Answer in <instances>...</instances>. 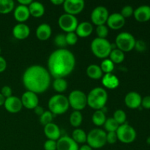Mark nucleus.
I'll list each match as a JSON object with an SVG mask.
<instances>
[{"label":"nucleus","mask_w":150,"mask_h":150,"mask_svg":"<svg viewBox=\"0 0 150 150\" xmlns=\"http://www.w3.org/2000/svg\"><path fill=\"white\" fill-rule=\"evenodd\" d=\"M76 59L73 53L65 48H59L51 54L48 59V72L54 79L67 76L73 72Z\"/></svg>","instance_id":"obj_1"},{"label":"nucleus","mask_w":150,"mask_h":150,"mask_svg":"<svg viewBox=\"0 0 150 150\" xmlns=\"http://www.w3.org/2000/svg\"><path fill=\"white\" fill-rule=\"evenodd\" d=\"M23 83L27 91L40 94L48 89L51 83V75L48 70L41 65H32L23 75Z\"/></svg>","instance_id":"obj_2"},{"label":"nucleus","mask_w":150,"mask_h":150,"mask_svg":"<svg viewBox=\"0 0 150 150\" xmlns=\"http://www.w3.org/2000/svg\"><path fill=\"white\" fill-rule=\"evenodd\" d=\"M86 97L87 105L96 111L103 108L108 100L107 92L105 89L101 87H95L92 89Z\"/></svg>","instance_id":"obj_3"},{"label":"nucleus","mask_w":150,"mask_h":150,"mask_svg":"<svg viewBox=\"0 0 150 150\" xmlns=\"http://www.w3.org/2000/svg\"><path fill=\"white\" fill-rule=\"evenodd\" d=\"M91 50L95 57L105 59L109 57L112 51V45L107 39L96 38L91 43Z\"/></svg>","instance_id":"obj_4"},{"label":"nucleus","mask_w":150,"mask_h":150,"mask_svg":"<svg viewBox=\"0 0 150 150\" xmlns=\"http://www.w3.org/2000/svg\"><path fill=\"white\" fill-rule=\"evenodd\" d=\"M48 108L54 115H61L68 110L69 101L67 98L62 95H55L51 97L48 101Z\"/></svg>","instance_id":"obj_5"},{"label":"nucleus","mask_w":150,"mask_h":150,"mask_svg":"<svg viewBox=\"0 0 150 150\" xmlns=\"http://www.w3.org/2000/svg\"><path fill=\"white\" fill-rule=\"evenodd\" d=\"M86 142L92 149H100L107 143L106 133L102 129H93L86 136Z\"/></svg>","instance_id":"obj_6"},{"label":"nucleus","mask_w":150,"mask_h":150,"mask_svg":"<svg viewBox=\"0 0 150 150\" xmlns=\"http://www.w3.org/2000/svg\"><path fill=\"white\" fill-rule=\"evenodd\" d=\"M136 39L129 32H121L116 38V45L117 48L123 52H129L134 48Z\"/></svg>","instance_id":"obj_7"},{"label":"nucleus","mask_w":150,"mask_h":150,"mask_svg":"<svg viewBox=\"0 0 150 150\" xmlns=\"http://www.w3.org/2000/svg\"><path fill=\"white\" fill-rule=\"evenodd\" d=\"M69 105L75 111H81L87 105V97L86 94L81 90H73L68 97Z\"/></svg>","instance_id":"obj_8"},{"label":"nucleus","mask_w":150,"mask_h":150,"mask_svg":"<svg viewBox=\"0 0 150 150\" xmlns=\"http://www.w3.org/2000/svg\"><path fill=\"white\" fill-rule=\"evenodd\" d=\"M116 133H117L118 140L120 141L122 143H133L136 139V130L132 126L126 123L119 126Z\"/></svg>","instance_id":"obj_9"},{"label":"nucleus","mask_w":150,"mask_h":150,"mask_svg":"<svg viewBox=\"0 0 150 150\" xmlns=\"http://www.w3.org/2000/svg\"><path fill=\"white\" fill-rule=\"evenodd\" d=\"M58 23L59 27L67 33L76 32V29L79 24V21L76 16L67 13L62 14L59 18Z\"/></svg>","instance_id":"obj_10"},{"label":"nucleus","mask_w":150,"mask_h":150,"mask_svg":"<svg viewBox=\"0 0 150 150\" xmlns=\"http://www.w3.org/2000/svg\"><path fill=\"white\" fill-rule=\"evenodd\" d=\"M109 16L108 10L103 6H98L92 10L91 13V20L94 24L97 26L104 25L106 23Z\"/></svg>","instance_id":"obj_11"},{"label":"nucleus","mask_w":150,"mask_h":150,"mask_svg":"<svg viewBox=\"0 0 150 150\" xmlns=\"http://www.w3.org/2000/svg\"><path fill=\"white\" fill-rule=\"evenodd\" d=\"M84 5L83 0H65L63 4V7L66 13L76 16L81 13L84 8Z\"/></svg>","instance_id":"obj_12"},{"label":"nucleus","mask_w":150,"mask_h":150,"mask_svg":"<svg viewBox=\"0 0 150 150\" xmlns=\"http://www.w3.org/2000/svg\"><path fill=\"white\" fill-rule=\"evenodd\" d=\"M23 106L28 109H35L39 105V98L38 95L30 91H26L23 94L21 99Z\"/></svg>","instance_id":"obj_13"},{"label":"nucleus","mask_w":150,"mask_h":150,"mask_svg":"<svg viewBox=\"0 0 150 150\" xmlns=\"http://www.w3.org/2000/svg\"><path fill=\"white\" fill-rule=\"evenodd\" d=\"M78 144L67 136L59 138L57 142V150H79Z\"/></svg>","instance_id":"obj_14"},{"label":"nucleus","mask_w":150,"mask_h":150,"mask_svg":"<svg viewBox=\"0 0 150 150\" xmlns=\"http://www.w3.org/2000/svg\"><path fill=\"white\" fill-rule=\"evenodd\" d=\"M4 105L5 109L11 114L18 113L23 107L20 98L16 96H11L8 98H6Z\"/></svg>","instance_id":"obj_15"},{"label":"nucleus","mask_w":150,"mask_h":150,"mask_svg":"<svg viewBox=\"0 0 150 150\" xmlns=\"http://www.w3.org/2000/svg\"><path fill=\"white\" fill-rule=\"evenodd\" d=\"M106 23L110 29L117 30L124 26L125 23V18L120 13H114L108 16Z\"/></svg>","instance_id":"obj_16"},{"label":"nucleus","mask_w":150,"mask_h":150,"mask_svg":"<svg viewBox=\"0 0 150 150\" xmlns=\"http://www.w3.org/2000/svg\"><path fill=\"white\" fill-rule=\"evenodd\" d=\"M142 98L138 92H130L125 98V103L131 109H136L142 106Z\"/></svg>","instance_id":"obj_17"},{"label":"nucleus","mask_w":150,"mask_h":150,"mask_svg":"<svg viewBox=\"0 0 150 150\" xmlns=\"http://www.w3.org/2000/svg\"><path fill=\"white\" fill-rule=\"evenodd\" d=\"M44 133L49 140L58 141L61 136V131L57 125L54 123H49L44 126Z\"/></svg>","instance_id":"obj_18"},{"label":"nucleus","mask_w":150,"mask_h":150,"mask_svg":"<svg viewBox=\"0 0 150 150\" xmlns=\"http://www.w3.org/2000/svg\"><path fill=\"white\" fill-rule=\"evenodd\" d=\"M135 19L139 22H146L150 20V6L142 5L133 12Z\"/></svg>","instance_id":"obj_19"},{"label":"nucleus","mask_w":150,"mask_h":150,"mask_svg":"<svg viewBox=\"0 0 150 150\" xmlns=\"http://www.w3.org/2000/svg\"><path fill=\"white\" fill-rule=\"evenodd\" d=\"M30 29L25 23H20L16 24L13 29V35L18 40H24L29 36Z\"/></svg>","instance_id":"obj_20"},{"label":"nucleus","mask_w":150,"mask_h":150,"mask_svg":"<svg viewBox=\"0 0 150 150\" xmlns=\"http://www.w3.org/2000/svg\"><path fill=\"white\" fill-rule=\"evenodd\" d=\"M15 19L20 23L26 21L29 18L30 13H29V7L27 6H23L21 4H18L15 8L14 13H13Z\"/></svg>","instance_id":"obj_21"},{"label":"nucleus","mask_w":150,"mask_h":150,"mask_svg":"<svg viewBox=\"0 0 150 150\" xmlns=\"http://www.w3.org/2000/svg\"><path fill=\"white\" fill-rule=\"evenodd\" d=\"M93 31V26L91 23L87 21H83L78 24L76 29V34L80 38H86L91 35Z\"/></svg>","instance_id":"obj_22"},{"label":"nucleus","mask_w":150,"mask_h":150,"mask_svg":"<svg viewBox=\"0 0 150 150\" xmlns=\"http://www.w3.org/2000/svg\"><path fill=\"white\" fill-rule=\"evenodd\" d=\"M102 83L105 88L110 89H114L120 85V80L115 75L112 73H107L103 76Z\"/></svg>","instance_id":"obj_23"},{"label":"nucleus","mask_w":150,"mask_h":150,"mask_svg":"<svg viewBox=\"0 0 150 150\" xmlns=\"http://www.w3.org/2000/svg\"><path fill=\"white\" fill-rule=\"evenodd\" d=\"M51 27L48 23H42L39 25L36 29V36L40 40H47L51 37Z\"/></svg>","instance_id":"obj_24"},{"label":"nucleus","mask_w":150,"mask_h":150,"mask_svg":"<svg viewBox=\"0 0 150 150\" xmlns=\"http://www.w3.org/2000/svg\"><path fill=\"white\" fill-rule=\"evenodd\" d=\"M28 7L30 16H34L35 18L41 17L45 13V7L43 4L39 1H32Z\"/></svg>","instance_id":"obj_25"},{"label":"nucleus","mask_w":150,"mask_h":150,"mask_svg":"<svg viewBox=\"0 0 150 150\" xmlns=\"http://www.w3.org/2000/svg\"><path fill=\"white\" fill-rule=\"evenodd\" d=\"M103 71L101 70L100 67L97 64H92L88 66L86 69V74L90 79H100L103 77Z\"/></svg>","instance_id":"obj_26"},{"label":"nucleus","mask_w":150,"mask_h":150,"mask_svg":"<svg viewBox=\"0 0 150 150\" xmlns=\"http://www.w3.org/2000/svg\"><path fill=\"white\" fill-rule=\"evenodd\" d=\"M14 7L15 2L13 0H0V14H8Z\"/></svg>","instance_id":"obj_27"},{"label":"nucleus","mask_w":150,"mask_h":150,"mask_svg":"<svg viewBox=\"0 0 150 150\" xmlns=\"http://www.w3.org/2000/svg\"><path fill=\"white\" fill-rule=\"evenodd\" d=\"M109 59L114 64H120L122 63L125 59V54L121 50L118 49H112L111 54L109 55Z\"/></svg>","instance_id":"obj_28"},{"label":"nucleus","mask_w":150,"mask_h":150,"mask_svg":"<svg viewBox=\"0 0 150 150\" xmlns=\"http://www.w3.org/2000/svg\"><path fill=\"white\" fill-rule=\"evenodd\" d=\"M92 120L96 126H102L105 122L106 117H105V113L102 110H97L94 112Z\"/></svg>","instance_id":"obj_29"},{"label":"nucleus","mask_w":150,"mask_h":150,"mask_svg":"<svg viewBox=\"0 0 150 150\" xmlns=\"http://www.w3.org/2000/svg\"><path fill=\"white\" fill-rule=\"evenodd\" d=\"M86 133L82 129H75L72 133V139L77 144H83L86 142Z\"/></svg>","instance_id":"obj_30"},{"label":"nucleus","mask_w":150,"mask_h":150,"mask_svg":"<svg viewBox=\"0 0 150 150\" xmlns=\"http://www.w3.org/2000/svg\"><path fill=\"white\" fill-rule=\"evenodd\" d=\"M53 87L54 90L57 92H64L67 88V82L63 78H59V79H55L54 81L53 82Z\"/></svg>","instance_id":"obj_31"},{"label":"nucleus","mask_w":150,"mask_h":150,"mask_svg":"<svg viewBox=\"0 0 150 150\" xmlns=\"http://www.w3.org/2000/svg\"><path fill=\"white\" fill-rule=\"evenodd\" d=\"M83 120L82 114L79 111H74L70 117V122L72 126L75 127H78L81 125Z\"/></svg>","instance_id":"obj_32"},{"label":"nucleus","mask_w":150,"mask_h":150,"mask_svg":"<svg viewBox=\"0 0 150 150\" xmlns=\"http://www.w3.org/2000/svg\"><path fill=\"white\" fill-rule=\"evenodd\" d=\"M103 125L105 127V130L109 133V132L117 131L120 125L114 120V118H109L105 120V122L104 123Z\"/></svg>","instance_id":"obj_33"},{"label":"nucleus","mask_w":150,"mask_h":150,"mask_svg":"<svg viewBox=\"0 0 150 150\" xmlns=\"http://www.w3.org/2000/svg\"><path fill=\"white\" fill-rule=\"evenodd\" d=\"M100 68L102 70L103 73H105V74L111 73L114 69V64L109 59H105L101 62Z\"/></svg>","instance_id":"obj_34"},{"label":"nucleus","mask_w":150,"mask_h":150,"mask_svg":"<svg viewBox=\"0 0 150 150\" xmlns=\"http://www.w3.org/2000/svg\"><path fill=\"white\" fill-rule=\"evenodd\" d=\"M114 120L118 123L120 125H123L125 123L126 119H127V116H126L125 112L122 109L116 110L114 113V117H113Z\"/></svg>","instance_id":"obj_35"},{"label":"nucleus","mask_w":150,"mask_h":150,"mask_svg":"<svg viewBox=\"0 0 150 150\" xmlns=\"http://www.w3.org/2000/svg\"><path fill=\"white\" fill-rule=\"evenodd\" d=\"M53 117H54V114L51 111H45L43 114L40 117V122L41 124L45 126L49 123L52 122Z\"/></svg>","instance_id":"obj_36"},{"label":"nucleus","mask_w":150,"mask_h":150,"mask_svg":"<svg viewBox=\"0 0 150 150\" xmlns=\"http://www.w3.org/2000/svg\"><path fill=\"white\" fill-rule=\"evenodd\" d=\"M54 43L56 45L59 47V48H64L67 45L66 41V35L64 34H59L54 38Z\"/></svg>","instance_id":"obj_37"},{"label":"nucleus","mask_w":150,"mask_h":150,"mask_svg":"<svg viewBox=\"0 0 150 150\" xmlns=\"http://www.w3.org/2000/svg\"><path fill=\"white\" fill-rule=\"evenodd\" d=\"M96 33L98 38L106 39V37L108 35V29L106 26L104 25H100L96 28Z\"/></svg>","instance_id":"obj_38"},{"label":"nucleus","mask_w":150,"mask_h":150,"mask_svg":"<svg viewBox=\"0 0 150 150\" xmlns=\"http://www.w3.org/2000/svg\"><path fill=\"white\" fill-rule=\"evenodd\" d=\"M66 35V41L67 45H73L76 44L78 41V36L76 32H69Z\"/></svg>","instance_id":"obj_39"},{"label":"nucleus","mask_w":150,"mask_h":150,"mask_svg":"<svg viewBox=\"0 0 150 150\" xmlns=\"http://www.w3.org/2000/svg\"><path fill=\"white\" fill-rule=\"evenodd\" d=\"M133 12H134V10H133V8L131 6L126 5L122 9L120 14H121L125 18H129L131 16H133Z\"/></svg>","instance_id":"obj_40"},{"label":"nucleus","mask_w":150,"mask_h":150,"mask_svg":"<svg viewBox=\"0 0 150 150\" xmlns=\"http://www.w3.org/2000/svg\"><path fill=\"white\" fill-rule=\"evenodd\" d=\"M118 140L117 139V136L116 132H109V133H106V142L107 143L111 144H114L117 142Z\"/></svg>","instance_id":"obj_41"},{"label":"nucleus","mask_w":150,"mask_h":150,"mask_svg":"<svg viewBox=\"0 0 150 150\" xmlns=\"http://www.w3.org/2000/svg\"><path fill=\"white\" fill-rule=\"evenodd\" d=\"M43 146L45 150H57V142L48 139L44 143Z\"/></svg>","instance_id":"obj_42"},{"label":"nucleus","mask_w":150,"mask_h":150,"mask_svg":"<svg viewBox=\"0 0 150 150\" xmlns=\"http://www.w3.org/2000/svg\"><path fill=\"white\" fill-rule=\"evenodd\" d=\"M134 48H136V51H139V52H143V51H144L146 48V43H145L143 40H136Z\"/></svg>","instance_id":"obj_43"},{"label":"nucleus","mask_w":150,"mask_h":150,"mask_svg":"<svg viewBox=\"0 0 150 150\" xmlns=\"http://www.w3.org/2000/svg\"><path fill=\"white\" fill-rule=\"evenodd\" d=\"M0 93L3 95L5 98H8L10 97L13 96L12 94H13V91L10 86H4L1 89V92Z\"/></svg>","instance_id":"obj_44"},{"label":"nucleus","mask_w":150,"mask_h":150,"mask_svg":"<svg viewBox=\"0 0 150 150\" xmlns=\"http://www.w3.org/2000/svg\"><path fill=\"white\" fill-rule=\"evenodd\" d=\"M142 106L146 109H150V96H146L142 98Z\"/></svg>","instance_id":"obj_45"},{"label":"nucleus","mask_w":150,"mask_h":150,"mask_svg":"<svg viewBox=\"0 0 150 150\" xmlns=\"http://www.w3.org/2000/svg\"><path fill=\"white\" fill-rule=\"evenodd\" d=\"M7 68V62L3 57L0 56V73H3Z\"/></svg>","instance_id":"obj_46"},{"label":"nucleus","mask_w":150,"mask_h":150,"mask_svg":"<svg viewBox=\"0 0 150 150\" xmlns=\"http://www.w3.org/2000/svg\"><path fill=\"white\" fill-rule=\"evenodd\" d=\"M35 114H38V116H40V117L41 115H42V114H43L44 113V109H43V108H42V106H40V105H38V106L36 107V108H35Z\"/></svg>","instance_id":"obj_47"},{"label":"nucleus","mask_w":150,"mask_h":150,"mask_svg":"<svg viewBox=\"0 0 150 150\" xmlns=\"http://www.w3.org/2000/svg\"><path fill=\"white\" fill-rule=\"evenodd\" d=\"M32 2V0H18L19 4H21V5L23 6H27V7H29V5Z\"/></svg>","instance_id":"obj_48"},{"label":"nucleus","mask_w":150,"mask_h":150,"mask_svg":"<svg viewBox=\"0 0 150 150\" xmlns=\"http://www.w3.org/2000/svg\"><path fill=\"white\" fill-rule=\"evenodd\" d=\"M64 0H51V2L54 5H61L64 4Z\"/></svg>","instance_id":"obj_49"},{"label":"nucleus","mask_w":150,"mask_h":150,"mask_svg":"<svg viewBox=\"0 0 150 150\" xmlns=\"http://www.w3.org/2000/svg\"><path fill=\"white\" fill-rule=\"evenodd\" d=\"M79 150H93L89 145H83L82 146H81V148H79Z\"/></svg>","instance_id":"obj_50"},{"label":"nucleus","mask_w":150,"mask_h":150,"mask_svg":"<svg viewBox=\"0 0 150 150\" xmlns=\"http://www.w3.org/2000/svg\"><path fill=\"white\" fill-rule=\"evenodd\" d=\"M5 100L6 98L0 93V106L3 105L4 104V102H5Z\"/></svg>","instance_id":"obj_51"},{"label":"nucleus","mask_w":150,"mask_h":150,"mask_svg":"<svg viewBox=\"0 0 150 150\" xmlns=\"http://www.w3.org/2000/svg\"><path fill=\"white\" fill-rule=\"evenodd\" d=\"M147 143L149 144H150V137L149 138V139H147Z\"/></svg>","instance_id":"obj_52"},{"label":"nucleus","mask_w":150,"mask_h":150,"mask_svg":"<svg viewBox=\"0 0 150 150\" xmlns=\"http://www.w3.org/2000/svg\"><path fill=\"white\" fill-rule=\"evenodd\" d=\"M1 48H0V56H1Z\"/></svg>","instance_id":"obj_53"}]
</instances>
